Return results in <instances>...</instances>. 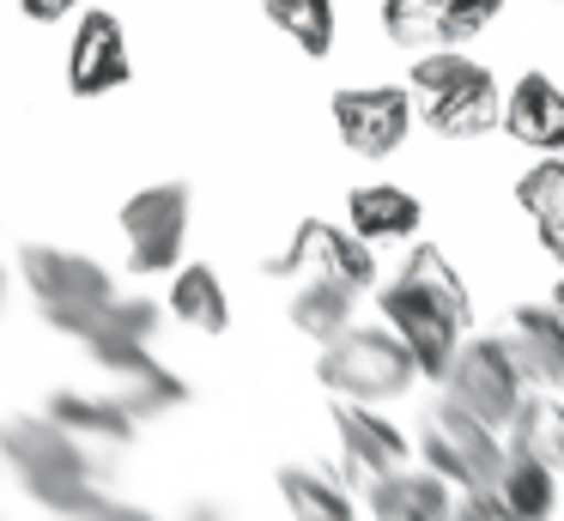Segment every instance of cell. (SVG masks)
I'll use <instances>...</instances> for the list:
<instances>
[{
  "instance_id": "cell-1",
  "label": "cell",
  "mask_w": 564,
  "mask_h": 521,
  "mask_svg": "<svg viewBox=\"0 0 564 521\" xmlns=\"http://www.w3.org/2000/svg\"><path fill=\"white\" fill-rule=\"evenodd\" d=\"M0 455H7V467H13V479L25 485L31 497H37L50 515H86V509H98L104 485H110L116 473V455H104V448L79 443L67 424H55L50 412H37V419H7L0 424Z\"/></svg>"
},
{
  "instance_id": "cell-2",
  "label": "cell",
  "mask_w": 564,
  "mask_h": 521,
  "mask_svg": "<svg viewBox=\"0 0 564 521\" xmlns=\"http://www.w3.org/2000/svg\"><path fill=\"white\" fill-rule=\"evenodd\" d=\"M467 285L455 279V267L443 261V249H413L406 267L382 285V315L389 327L406 339V351L419 358V376L443 382V370L462 351V327H467Z\"/></svg>"
},
{
  "instance_id": "cell-3",
  "label": "cell",
  "mask_w": 564,
  "mask_h": 521,
  "mask_svg": "<svg viewBox=\"0 0 564 521\" xmlns=\"http://www.w3.org/2000/svg\"><path fill=\"white\" fill-rule=\"evenodd\" d=\"M316 376L340 400L377 406V400H401L406 388H413L419 358L406 351V339L394 334V327H346V334H334L328 346H322Z\"/></svg>"
},
{
  "instance_id": "cell-4",
  "label": "cell",
  "mask_w": 564,
  "mask_h": 521,
  "mask_svg": "<svg viewBox=\"0 0 564 521\" xmlns=\"http://www.w3.org/2000/svg\"><path fill=\"white\" fill-rule=\"evenodd\" d=\"M522 363H516L510 339H462L455 363L443 370V400L467 406L474 419H486L491 431H510L522 412Z\"/></svg>"
},
{
  "instance_id": "cell-5",
  "label": "cell",
  "mask_w": 564,
  "mask_h": 521,
  "mask_svg": "<svg viewBox=\"0 0 564 521\" xmlns=\"http://www.w3.org/2000/svg\"><path fill=\"white\" fill-rule=\"evenodd\" d=\"M419 443H425L431 467H437L449 485H462V491H491L503 455H510V448L498 443V431H491L486 419H474L467 406H455V400H443V406L425 412Z\"/></svg>"
},
{
  "instance_id": "cell-6",
  "label": "cell",
  "mask_w": 564,
  "mask_h": 521,
  "mask_svg": "<svg viewBox=\"0 0 564 521\" xmlns=\"http://www.w3.org/2000/svg\"><path fill=\"white\" fill-rule=\"evenodd\" d=\"M370 249H377V242H365L358 230L304 218V225L292 230V242L268 261V273L273 279H334V285L365 297V291L377 285V254Z\"/></svg>"
},
{
  "instance_id": "cell-7",
  "label": "cell",
  "mask_w": 564,
  "mask_h": 521,
  "mask_svg": "<svg viewBox=\"0 0 564 521\" xmlns=\"http://www.w3.org/2000/svg\"><path fill=\"white\" fill-rule=\"evenodd\" d=\"M188 206H195L188 182H152V188L128 194L122 237H128V267H134V273H164V267L183 261Z\"/></svg>"
},
{
  "instance_id": "cell-8",
  "label": "cell",
  "mask_w": 564,
  "mask_h": 521,
  "mask_svg": "<svg viewBox=\"0 0 564 521\" xmlns=\"http://www.w3.org/2000/svg\"><path fill=\"white\" fill-rule=\"evenodd\" d=\"M19 273H25L31 297L43 303V315H79V310H98V303L116 297V279L104 273V261L79 249H55V242H31L19 254Z\"/></svg>"
},
{
  "instance_id": "cell-9",
  "label": "cell",
  "mask_w": 564,
  "mask_h": 521,
  "mask_svg": "<svg viewBox=\"0 0 564 521\" xmlns=\"http://www.w3.org/2000/svg\"><path fill=\"white\" fill-rule=\"evenodd\" d=\"M334 128L358 158H389L413 128V97L401 85H352L334 91Z\"/></svg>"
},
{
  "instance_id": "cell-10",
  "label": "cell",
  "mask_w": 564,
  "mask_h": 521,
  "mask_svg": "<svg viewBox=\"0 0 564 521\" xmlns=\"http://www.w3.org/2000/svg\"><path fill=\"white\" fill-rule=\"evenodd\" d=\"M134 61H128V36L116 12H86L67 43V91L74 97H110L116 85H128Z\"/></svg>"
},
{
  "instance_id": "cell-11",
  "label": "cell",
  "mask_w": 564,
  "mask_h": 521,
  "mask_svg": "<svg viewBox=\"0 0 564 521\" xmlns=\"http://www.w3.org/2000/svg\"><path fill=\"white\" fill-rule=\"evenodd\" d=\"M425 128L443 133V140H479V133L503 128V97L498 79L486 67H467L455 85L425 97Z\"/></svg>"
},
{
  "instance_id": "cell-12",
  "label": "cell",
  "mask_w": 564,
  "mask_h": 521,
  "mask_svg": "<svg viewBox=\"0 0 564 521\" xmlns=\"http://www.w3.org/2000/svg\"><path fill=\"white\" fill-rule=\"evenodd\" d=\"M334 431H340V455H346V473H352V479L377 485V479H389V473L406 467V436L394 431L389 419H377L365 400L334 406Z\"/></svg>"
},
{
  "instance_id": "cell-13",
  "label": "cell",
  "mask_w": 564,
  "mask_h": 521,
  "mask_svg": "<svg viewBox=\"0 0 564 521\" xmlns=\"http://www.w3.org/2000/svg\"><path fill=\"white\" fill-rule=\"evenodd\" d=\"M50 419L55 424H67V431L79 436V443H91V448H104V455H122L128 443H134V431H140V419L116 400V388L110 394H79V388H55L50 394Z\"/></svg>"
},
{
  "instance_id": "cell-14",
  "label": "cell",
  "mask_w": 564,
  "mask_h": 521,
  "mask_svg": "<svg viewBox=\"0 0 564 521\" xmlns=\"http://www.w3.org/2000/svg\"><path fill=\"white\" fill-rule=\"evenodd\" d=\"M503 133L534 152L558 158L564 152V91L546 79V73H522L516 91L503 97Z\"/></svg>"
},
{
  "instance_id": "cell-15",
  "label": "cell",
  "mask_w": 564,
  "mask_h": 521,
  "mask_svg": "<svg viewBox=\"0 0 564 521\" xmlns=\"http://www.w3.org/2000/svg\"><path fill=\"white\" fill-rule=\"evenodd\" d=\"M510 351L522 363L528 382L540 388H564V310L558 303H522L510 315Z\"/></svg>"
},
{
  "instance_id": "cell-16",
  "label": "cell",
  "mask_w": 564,
  "mask_h": 521,
  "mask_svg": "<svg viewBox=\"0 0 564 521\" xmlns=\"http://www.w3.org/2000/svg\"><path fill=\"white\" fill-rule=\"evenodd\" d=\"M370 515L377 521H449L455 497L437 467H401L370 485Z\"/></svg>"
},
{
  "instance_id": "cell-17",
  "label": "cell",
  "mask_w": 564,
  "mask_h": 521,
  "mask_svg": "<svg viewBox=\"0 0 564 521\" xmlns=\"http://www.w3.org/2000/svg\"><path fill=\"white\" fill-rule=\"evenodd\" d=\"M491 497L503 503V515H510V521H552V503H558V473H552L546 460H534L528 448L510 443L498 479H491Z\"/></svg>"
},
{
  "instance_id": "cell-18",
  "label": "cell",
  "mask_w": 564,
  "mask_h": 521,
  "mask_svg": "<svg viewBox=\"0 0 564 521\" xmlns=\"http://www.w3.org/2000/svg\"><path fill=\"white\" fill-rule=\"evenodd\" d=\"M346 218L365 242H406L425 218V206L413 200L406 188H389V182H370V188L346 194Z\"/></svg>"
},
{
  "instance_id": "cell-19",
  "label": "cell",
  "mask_w": 564,
  "mask_h": 521,
  "mask_svg": "<svg viewBox=\"0 0 564 521\" xmlns=\"http://www.w3.org/2000/svg\"><path fill=\"white\" fill-rule=\"evenodd\" d=\"M164 310L183 327H195V334H225V327H231V297H225L219 273L200 267V261L171 279V303H164Z\"/></svg>"
},
{
  "instance_id": "cell-20",
  "label": "cell",
  "mask_w": 564,
  "mask_h": 521,
  "mask_svg": "<svg viewBox=\"0 0 564 521\" xmlns=\"http://www.w3.org/2000/svg\"><path fill=\"white\" fill-rule=\"evenodd\" d=\"M116 400H122L128 412H134L140 424H152V419H164V412H176L188 400V382L176 370H164L159 358H140V363H128L122 376H116Z\"/></svg>"
},
{
  "instance_id": "cell-21",
  "label": "cell",
  "mask_w": 564,
  "mask_h": 521,
  "mask_svg": "<svg viewBox=\"0 0 564 521\" xmlns=\"http://www.w3.org/2000/svg\"><path fill=\"white\" fill-rule=\"evenodd\" d=\"M280 497L292 509V521H358L346 485L328 479L322 467H280Z\"/></svg>"
},
{
  "instance_id": "cell-22",
  "label": "cell",
  "mask_w": 564,
  "mask_h": 521,
  "mask_svg": "<svg viewBox=\"0 0 564 521\" xmlns=\"http://www.w3.org/2000/svg\"><path fill=\"white\" fill-rule=\"evenodd\" d=\"M352 303L358 291L334 285V279H297V297H292V327L310 339H322L328 346L334 334H346L352 327Z\"/></svg>"
},
{
  "instance_id": "cell-23",
  "label": "cell",
  "mask_w": 564,
  "mask_h": 521,
  "mask_svg": "<svg viewBox=\"0 0 564 521\" xmlns=\"http://www.w3.org/2000/svg\"><path fill=\"white\" fill-rule=\"evenodd\" d=\"M382 31H389V43L413 48V55L455 48L449 43V0H382Z\"/></svg>"
},
{
  "instance_id": "cell-24",
  "label": "cell",
  "mask_w": 564,
  "mask_h": 521,
  "mask_svg": "<svg viewBox=\"0 0 564 521\" xmlns=\"http://www.w3.org/2000/svg\"><path fill=\"white\" fill-rule=\"evenodd\" d=\"M516 200L534 218L540 242L552 249V261H564V164H534L516 182Z\"/></svg>"
},
{
  "instance_id": "cell-25",
  "label": "cell",
  "mask_w": 564,
  "mask_h": 521,
  "mask_svg": "<svg viewBox=\"0 0 564 521\" xmlns=\"http://www.w3.org/2000/svg\"><path fill=\"white\" fill-rule=\"evenodd\" d=\"M510 431H516V448H528V455L546 460L552 473H564V400H552V394L522 400Z\"/></svg>"
},
{
  "instance_id": "cell-26",
  "label": "cell",
  "mask_w": 564,
  "mask_h": 521,
  "mask_svg": "<svg viewBox=\"0 0 564 521\" xmlns=\"http://www.w3.org/2000/svg\"><path fill=\"white\" fill-rule=\"evenodd\" d=\"M273 31H285L304 55H328L334 48V0H261Z\"/></svg>"
},
{
  "instance_id": "cell-27",
  "label": "cell",
  "mask_w": 564,
  "mask_h": 521,
  "mask_svg": "<svg viewBox=\"0 0 564 521\" xmlns=\"http://www.w3.org/2000/svg\"><path fill=\"white\" fill-rule=\"evenodd\" d=\"M467 67H474V61H467L462 48H425V55H419V67H413V85L431 97V91H443V85H455Z\"/></svg>"
},
{
  "instance_id": "cell-28",
  "label": "cell",
  "mask_w": 564,
  "mask_h": 521,
  "mask_svg": "<svg viewBox=\"0 0 564 521\" xmlns=\"http://www.w3.org/2000/svg\"><path fill=\"white\" fill-rule=\"evenodd\" d=\"M449 521H510V515H503V503H498L491 491H467L462 503H455Z\"/></svg>"
},
{
  "instance_id": "cell-29",
  "label": "cell",
  "mask_w": 564,
  "mask_h": 521,
  "mask_svg": "<svg viewBox=\"0 0 564 521\" xmlns=\"http://www.w3.org/2000/svg\"><path fill=\"white\" fill-rule=\"evenodd\" d=\"M55 521H159V515H147V509H134V503H116V497H104L98 509H86V515H55Z\"/></svg>"
},
{
  "instance_id": "cell-30",
  "label": "cell",
  "mask_w": 564,
  "mask_h": 521,
  "mask_svg": "<svg viewBox=\"0 0 564 521\" xmlns=\"http://www.w3.org/2000/svg\"><path fill=\"white\" fill-rule=\"evenodd\" d=\"M74 7H79V0H19V12H25V19H37V24H55V19H67Z\"/></svg>"
},
{
  "instance_id": "cell-31",
  "label": "cell",
  "mask_w": 564,
  "mask_h": 521,
  "mask_svg": "<svg viewBox=\"0 0 564 521\" xmlns=\"http://www.w3.org/2000/svg\"><path fill=\"white\" fill-rule=\"evenodd\" d=\"M183 521H225V515H219V509H213V503H195V509H188Z\"/></svg>"
},
{
  "instance_id": "cell-32",
  "label": "cell",
  "mask_w": 564,
  "mask_h": 521,
  "mask_svg": "<svg viewBox=\"0 0 564 521\" xmlns=\"http://www.w3.org/2000/svg\"><path fill=\"white\" fill-rule=\"evenodd\" d=\"M552 303H558V310H564V273H558V291H552Z\"/></svg>"
},
{
  "instance_id": "cell-33",
  "label": "cell",
  "mask_w": 564,
  "mask_h": 521,
  "mask_svg": "<svg viewBox=\"0 0 564 521\" xmlns=\"http://www.w3.org/2000/svg\"><path fill=\"white\" fill-rule=\"evenodd\" d=\"M0 303H7V267H0Z\"/></svg>"
},
{
  "instance_id": "cell-34",
  "label": "cell",
  "mask_w": 564,
  "mask_h": 521,
  "mask_svg": "<svg viewBox=\"0 0 564 521\" xmlns=\"http://www.w3.org/2000/svg\"><path fill=\"white\" fill-rule=\"evenodd\" d=\"M0 467H7V455H0Z\"/></svg>"
}]
</instances>
